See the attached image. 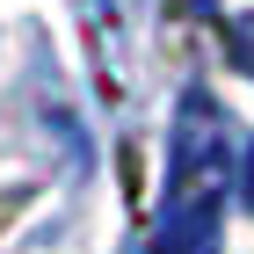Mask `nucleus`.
Listing matches in <instances>:
<instances>
[{
  "label": "nucleus",
  "instance_id": "1",
  "mask_svg": "<svg viewBox=\"0 0 254 254\" xmlns=\"http://www.w3.org/2000/svg\"><path fill=\"white\" fill-rule=\"evenodd\" d=\"M167 167H175V203H218L225 175H240L233 131L218 117V102L203 87H189L175 109V145H167Z\"/></svg>",
  "mask_w": 254,
  "mask_h": 254
},
{
  "label": "nucleus",
  "instance_id": "2",
  "mask_svg": "<svg viewBox=\"0 0 254 254\" xmlns=\"http://www.w3.org/2000/svg\"><path fill=\"white\" fill-rule=\"evenodd\" d=\"M145 254H218V203H175Z\"/></svg>",
  "mask_w": 254,
  "mask_h": 254
},
{
  "label": "nucleus",
  "instance_id": "3",
  "mask_svg": "<svg viewBox=\"0 0 254 254\" xmlns=\"http://www.w3.org/2000/svg\"><path fill=\"white\" fill-rule=\"evenodd\" d=\"M225 51H233V65L254 80V15H233V22H225Z\"/></svg>",
  "mask_w": 254,
  "mask_h": 254
},
{
  "label": "nucleus",
  "instance_id": "4",
  "mask_svg": "<svg viewBox=\"0 0 254 254\" xmlns=\"http://www.w3.org/2000/svg\"><path fill=\"white\" fill-rule=\"evenodd\" d=\"M240 203L254 211V138H247V153H240Z\"/></svg>",
  "mask_w": 254,
  "mask_h": 254
},
{
  "label": "nucleus",
  "instance_id": "5",
  "mask_svg": "<svg viewBox=\"0 0 254 254\" xmlns=\"http://www.w3.org/2000/svg\"><path fill=\"white\" fill-rule=\"evenodd\" d=\"M196 7H211V0H196Z\"/></svg>",
  "mask_w": 254,
  "mask_h": 254
}]
</instances>
